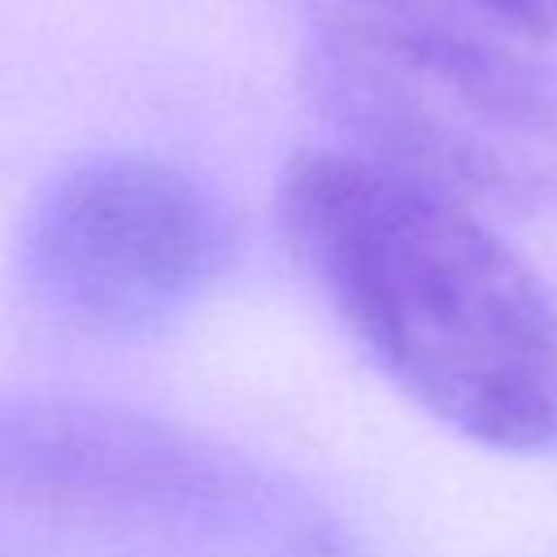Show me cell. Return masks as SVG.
I'll return each instance as SVG.
<instances>
[{"label":"cell","mask_w":557,"mask_h":557,"mask_svg":"<svg viewBox=\"0 0 557 557\" xmlns=\"http://www.w3.org/2000/svg\"><path fill=\"white\" fill-rule=\"evenodd\" d=\"M305 274L396 392L470 444L557 448V309L492 222L348 148L287 161Z\"/></svg>","instance_id":"1"},{"label":"cell","mask_w":557,"mask_h":557,"mask_svg":"<svg viewBox=\"0 0 557 557\" xmlns=\"http://www.w3.org/2000/svg\"><path fill=\"white\" fill-rule=\"evenodd\" d=\"M313 87L348 152L483 218L557 209V65L531 48L335 4Z\"/></svg>","instance_id":"2"},{"label":"cell","mask_w":557,"mask_h":557,"mask_svg":"<svg viewBox=\"0 0 557 557\" xmlns=\"http://www.w3.org/2000/svg\"><path fill=\"white\" fill-rule=\"evenodd\" d=\"M231 265V218L187 170L109 152L61 170L30 205L17 270L44 318L83 335L178 318Z\"/></svg>","instance_id":"3"},{"label":"cell","mask_w":557,"mask_h":557,"mask_svg":"<svg viewBox=\"0 0 557 557\" xmlns=\"http://www.w3.org/2000/svg\"><path fill=\"white\" fill-rule=\"evenodd\" d=\"M226 466L200 435L122 405H0V496L70 518H139L218 500Z\"/></svg>","instance_id":"4"},{"label":"cell","mask_w":557,"mask_h":557,"mask_svg":"<svg viewBox=\"0 0 557 557\" xmlns=\"http://www.w3.org/2000/svg\"><path fill=\"white\" fill-rule=\"evenodd\" d=\"M335 4L426 17L440 26L492 35V39L522 44V48L557 44V0H335Z\"/></svg>","instance_id":"5"}]
</instances>
